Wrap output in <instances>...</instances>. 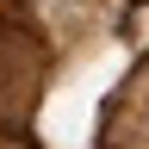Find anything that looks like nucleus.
I'll list each match as a JSON object with an SVG mask.
<instances>
[{"mask_svg":"<svg viewBox=\"0 0 149 149\" xmlns=\"http://www.w3.org/2000/svg\"><path fill=\"white\" fill-rule=\"evenodd\" d=\"M44 68H50V50L31 37L25 19L0 25V137H13L31 118L37 93H44Z\"/></svg>","mask_w":149,"mask_h":149,"instance_id":"f257e3e1","label":"nucleus"}]
</instances>
